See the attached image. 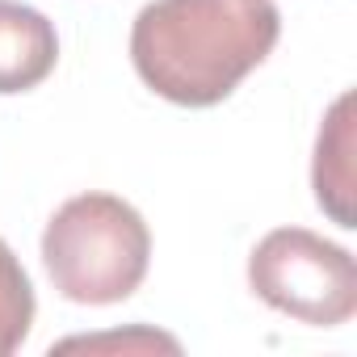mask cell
Here are the masks:
<instances>
[{
    "label": "cell",
    "mask_w": 357,
    "mask_h": 357,
    "mask_svg": "<svg viewBox=\"0 0 357 357\" xmlns=\"http://www.w3.org/2000/svg\"><path fill=\"white\" fill-rule=\"evenodd\" d=\"M278 34L273 0H151L130 26V63L155 97L206 109L269 59Z\"/></svg>",
    "instance_id": "obj_1"
},
{
    "label": "cell",
    "mask_w": 357,
    "mask_h": 357,
    "mask_svg": "<svg viewBox=\"0 0 357 357\" xmlns=\"http://www.w3.org/2000/svg\"><path fill=\"white\" fill-rule=\"evenodd\" d=\"M43 265L68 303L109 307L143 286L151 231L118 194H80L51 215L43 231Z\"/></svg>",
    "instance_id": "obj_2"
},
{
    "label": "cell",
    "mask_w": 357,
    "mask_h": 357,
    "mask_svg": "<svg viewBox=\"0 0 357 357\" xmlns=\"http://www.w3.org/2000/svg\"><path fill=\"white\" fill-rule=\"evenodd\" d=\"M248 286L261 303L311 328H340L357 311L353 252L307 227L269 231L248 257Z\"/></svg>",
    "instance_id": "obj_3"
},
{
    "label": "cell",
    "mask_w": 357,
    "mask_h": 357,
    "mask_svg": "<svg viewBox=\"0 0 357 357\" xmlns=\"http://www.w3.org/2000/svg\"><path fill=\"white\" fill-rule=\"evenodd\" d=\"M59 63V38L47 13L22 0H0V97L38 89Z\"/></svg>",
    "instance_id": "obj_4"
},
{
    "label": "cell",
    "mask_w": 357,
    "mask_h": 357,
    "mask_svg": "<svg viewBox=\"0 0 357 357\" xmlns=\"http://www.w3.org/2000/svg\"><path fill=\"white\" fill-rule=\"evenodd\" d=\"M311 185H315L319 211L332 223L357 227V215H353V93H340L319 126Z\"/></svg>",
    "instance_id": "obj_5"
},
{
    "label": "cell",
    "mask_w": 357,
    "mask_h": 357,
    "mask_svg": "<svg viewBox=\"0 0 357 357\" xmlns=\"http://www.w3.org/2000/svg\"><path fill=\"white\" fill-rule=\"evenodd\" d=\"M34 328V286L13 248L0 240V357H9L26 344Z\"/></svg>",
    "instance_id": "obj_6"
}]
</instances>
